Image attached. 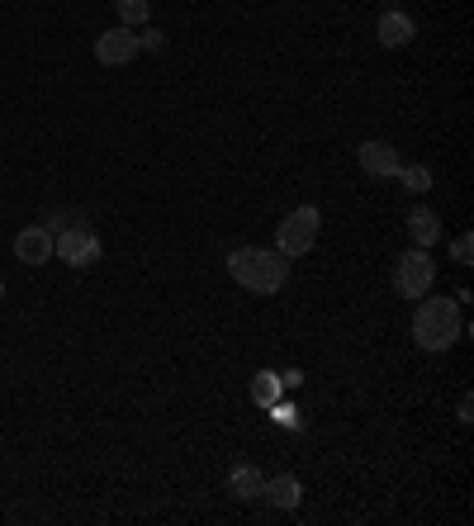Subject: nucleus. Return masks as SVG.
<instances>
[{
    "mask_svg": "<svg viewBox=\"0 0 474 526\" xmlns=\"http://www.w3.org/2000/svg\"><path fill=\"white\" fill-rule=\"evenodd\" d=\"M114 15L128 29H147V15H152V0H114Z\"/></svg>",
    "mask_w": 474,
    "mask_h": 526,
    "instance_id": "13",
    "label": "nucleus"
},
{
    "mask_svg": "<svg viewBox=\"0 0 474 526\" xmlns=\"http://www.w3.org/2000/svg\"><path fill=\"white\" fill-rule=\"evenodd\" d=\"M228 275L252 294H280L290 285V256L266 252V247H237L228 252Z\"/></svg>",
    "mask_w": 474,
    "mask_h": 526,
    "instance_id": "2",
    "label": "nucleus"
},
{
    "mask_svg": "<svg viewBox=\"0 0 474 526\" xmlns=\"http://www.w3.org/2000/svg\"><path fill=\"white\" fill-rule=\"evenodd\" d=\"M280 389H285V380H280L275 370H261L252 380V399L261 403V408H271V403H280Z\"/></svg>",
    "mask_w": 474,
    "mask_h": 526,
    "instance_id": "14",
    "label": "nucleus"
},
{
    "mask_svg": "<svg viewBox=\"0 0 474 526\" xmlns=\"http://www.w3.org/2000/svg\"><path fill=\"white\" fill-rule=\"evenodd\" d=\"M437 285V261H432V252H422V247H413V252H403L399 261H394V294L399 299H422V294Z\"/></svg>",
    "mask_w": 474,
    "mask_h": 526,
    "instance_id": "4",
    "label": "nucleus"
},
{
    "mask_svg": "<svg viewBox=\"0 0 474 526\" xmlns=\"http://www.w3.org/2000/svg\"><path fill=\"white\" fill-rule=\"evenodd\" d=\"M394 181H399L408 195H422V190H432V171H427V166H399Z\"/></svg>",
    "mask_w": 474,
    "mask_h": 526,
    "instance_id": "15",
    "label": "nucleus"
},
{
    "mask_svg": "<svg viewBox=\"0 0 474 526\" xmlns=\"http://www.w3.org/2000/svg\"><path fill=\"white\" fill-rule=\"evenodd\" d=\"M418 309H413V342L422 351H451V346L465 337V318H460V304L456 299H446V294H422L413 299Z\"/></svg>",
    "mask_w": 474,
    "mask_h": 526,
    "instance_id": "1",
    "label": "nucleus"
},
{
    "mask_svg": "<svg viewBox=\"0 0 474 526\" xmlns=\"http://www.w3.org/2000/svg\"><path fill=\"white\" fill-rule=\"evenodd\" d=\"M456 418L465 422V427H470V422H474V399H470V394H465V399L456 403Z\"/></svg>",
    "mask_w": 474,
    "mask_h": 526,
    "instance_id": "20",
    "label": "nucleus"
},
{
    "mask_svg": "<svg viewBox=\"0 0 474 526\" xmlns=\"http://www.w3.org/2000/svg\"><path fill=\"white\" fill-rule=\"evenodd\" d=\"M470 252H474V242H470V233H460L456 242H451V261H456V266H470Z\"/></svg>",
    "mask_w": 474,
    "mask_h": 526,
    "instance_id": "17",
    "label": "nucleus"
},
{
    "mask_svg": "<svg viewBox=\"0 0 474 526\" xmlns=\"http://www.w3.org/2000/svg\"><path fill=\"white\" fill-rule=\"evenodd\" d=\"M15 256L24 261V266H48V261H53V228H43V223H34V228H19Z\"/></svg>",
    "mask_w": 474,
    "mask_h": 526,
    "instance_id": "8",
    "label": "nucleus"
},
{
    "mask_svg": "<svg viewBox=\"0 0 474 526\" xmlns=\"http://www.w3.org/2000/svg\"><path fill=\"white\" fill-rule=\"evenodd\" d=\"M53 256H62L72 271H86V266H95V261L105 256V242H100L91 228H67V233L53 237Z\"/></svg>",
    "mask_w": 474,
    "mask_h": 526,
    "instance_id": "5",
    "label": "nucleus"
},
{
    "mask_svg": "<svg viewBox=\"0 0 474 526\" xmlns=\"http://www.w3.org/2000/svg\"><path fill=\"white\" fill-rule=\"evenodd\" d=\"M138 53H143V43H138V29H128V24H114V29L95 38V62L100 67H128Z\"/></svg>",
    "mask_w": 474,
    "mask_h": 526,
    "instance_id": "6",
    "label": "nucleus"
},
{
    "mask_svg": "<svg viewBox=\"0 0 474 526\" xmlns=\"http://www.w3.org/2000/svg\"><path fill=\"white\" fill-rule=\"evenodd\" d=\"M43 228H57V233H67V228H91V218L81 214V209H57V214L43 218Z\"/></svg>",
    "mask_w": 474,
    "mask_h": 526,
    "instance_id": "16",
    "label": "nucleus"
},
{
    "mask_svg": "<svg viewBox=\"0 0 474 526\" xmlns=\"http://www.w3.org/2000/svg\"><path fill=\"white\" fill-rule=\"evenodd\" d=\"M356 162H361L365 176H375V181H394L399 176V147L384 143V138H370V143L356 147Z\"/></svg>",
    "mask_w": 474,
    "mask_h": 526,
    "instance_id": "7",
    "label": "nucleus"
},
{
    "mask_svg": "<svg viewBox=\"0 0 474 526\" xmlns=\"http://www.w3.org/2000/svg\"><path fill=\"white\" fill-rule=\"evenodd\" d=\"M261 479H266V474L256 470V465H233V470H228V493H233L237 503H256V498H261Z\"/></svg>",
    "mask_w": 474,
    "mask_h": 526,
    "instance_id": "12",
    "label": "nucleus"
},
{
    "mask_svg": "<svg viewBox=\"0 0 474 526\" xmlns=\"http://www.w3.org/2000/svg\"><path fill=\"white\" fill-rule=\"evenodd\" d=\"M275 408V422H280V427H299V408H280V403H271Z\"/></svg>",
    "mask_w": 474,
    "mask_h": 526,
    "instance_id": "19",
    "label": "nucleus"
},
{
    "mask_svg": "<svg viewBox=\"0 0 474 526\" xmlns=\"http://www.w3.org/2000/svg\"><path fill=\"white\" fill-rule=\"evenodd\" d=\"M384 5H389V10H394V0H384Z\"/></svg>",
    "mask_w": 474,
    "mask_h": 526,
    "instance_id": "22",
    "label": "nucleus"
},
{
    "mask_svg": "<svg viewBox=\"0 0 474 526\" xmlns=\"http://www.w3.org/2000/svg\"><path fill=\"white\" fill-rule=\"evenodd\" d=\"M408 237H413V247L432 252V247L441 242V218H437V209H427V204L408 209Z\"/></svg>",
    "mask_w": 474,
    "mask_h": 526,
    "instance_id": "11",
    "label": "nucleus"
},
{
    "mask_svg": "<svg viewBox=\"0 0 474 526\" xmlns=\"http://www.w3.org/2000/svg\"><path fill=\"white\" fill-rule=\"evenodd\" d=\"M318 228H323V214L313 209V204H299L290 214L280 218V228H275V252L280 256H304L318 242Z\"/></svg>",
    "mask_w": 474,
    "mask_h": 526,
    "instance_id": "3",
    "label": "nucleus"
},
{
    "mask_svg": "<svg viewBox=\"0 0 474 526\" xmlns=\"http://www.w3.org/2000/svg\"><path fill=\"white\" fill-rule=\"evenodd\" d=\"M138 43H143L147 53H162V48H166V34H162V29H138Z\"/></svg>",
    "mask_w": 474,
    "mask_h": 526,
    "instance_id": "18",
    "label": "nucleus"
},
{
    "mask_svg": "<svg viewBox=\"0 0 474 526\" xmlns=\"http://www.w3.org/2000/svg\"><path fill=\"white\" fill-rule=\"evenodd\" d=\"M375 38H380V48H408V43L418 38V24H413V15H403L399 5H394V10H384L380 15Z\"/></svg>",
    "mask_w": 474,
    "mask_h": 526,
    "instance_id": "9",
    "label": "nucleus"
},
{
    "mask_svg": "<svg viewBox=\"0 0 474 526\" xmlns=\"http://www.w3.org/2000/svg\"><path fill=\"white\" fill-rule=\"evenodd\" d=\"M0 299H5V280H0Z\"/></svg>",
    "mask_w": 474,
    "mask_h": 526,
    "instance_id": "21",
    "label": "nucleus"
},
{
    "mask_svg": "<svg viewBox=\"0 0 474 526\" xmlns=\"http://www.w3.org/2000/svg\"><path fill=\"white\" fill-rule=\"evenodd\" d=\"M261 498H266L275 512H294L304 503V489H299L294 474H275V479H261Z\"/></svg>",
    "mask_w": 474,
    "mask_h": 526,
    "instance_id": "10",
    "label": "nucleus"
}]
</instances>
